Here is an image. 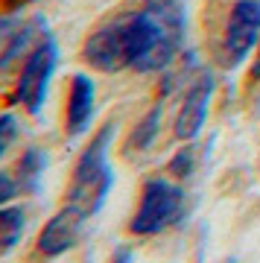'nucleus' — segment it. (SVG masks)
Here are the masks:
<instances>
[{"mask_svg":"<svg viewBox=\"0 0 260 263\" xmlns=\"http://www.w3.org/2000/svg\"><path fill=\"white\" fill-rule=\"evenodd\" d=\"M18 190H21L18 179H15V176H9V173H3V170H0V208L12 205V199L18 196Z\"/></svg>","mask_w":260,"mask_h":263,"instance_id":"obj_14","label":"nucleus"},{"mask_svg":"<svg viewBox=\"0 0 260 263\" xmlns=\"http://www.w3.org/2000/svg\"><path fill=\"white\" fill-rule=\"evenodd\" d=\"M132 260H135V254H132V249H126V246L112 254V263H132Z\"/></svg>","mask_w":260,"mask_h":263,"instance_id":"obj_17","label":"nucleus"},{"mask_svg":"<svg viewBox=\"0 0 260 263\" xmlns=\"http://www.w3.org/2000/svg\"><path fill=\"white\" fill-rule=\"evenodd\" d=\"M29 27H24L18 18H0V67L18 59V53L27 47Z\"/></svg>","mask_w":260,"mask_h":263,"instance_id":"obj_9","label":"nucleus"},{"mask_svg":"<svg viewBox=\"0 0 260 263\" xmlns=\"http://www.w3.org/2000/svg\"><path fill=\"white\" fill-rule=\"evenodd\" d=\"M15 135H18V120H15V114H0V158H3L6 149L12 146Z\"/></svg>","mask_w":260,"mask_h":263,"instance_id":"obj_13","label":"nucleus"},{"mask_svg":"<svg viewBox=\"0 0 260 263\" xmlns=\"http://www.w3.org/2000/svg\"><path fill=\"white\" fill-rule=\"evenodd\" d=\"M24 234V211L21 208H0V254L12 252Z\"/></svg>","mask_w":260,"mask_h":263,"instance_id":"obj_12","label":"nucleus"},{"mask_svg":"<svg viewBox=\"0 0 260 263\" xmlns=\"http://www.w3.org/2000/svg\"><path fill=\"white\" fill-rule=\"evenodd\" d=\"M140 3H143V9H152L158 15H184V9H181L184 0H140Z\"/></svg>","mask_w":260,"mask_h":263,"instance_id":"obj_15","label":"nucleus"},{"mask_svg":"<svg viewBox=\"0 0 260 263\" xmlns=\"http://www.w3.org/2000/svg\"><path fill=\"white\" fill-rule=\"evenodd\" d=\"M85 219H88V214L79 211L76 205H65L62 211H56L47 219V226L41 228V234H38V243H35L38 254L59 257V254L70 252L85 231Z\"/></svg>","mask_w":260,"mask_h":263,"instance_id":"obj_6","label":"nucleus"},{"mask_svg":"<svg viewBox=\"0 0 260 263\" xmlns=\"http://www.w3.org/2000/svg\"><path fill=\"white\" fill-rule=\"evenodd\" d=\"M94 105H97V88L85 73H76L70 79V91H67V111H65V129L70 138L88 132L94 120Z\"/></svg>","mask_w":260,"mask_h":263,"instance_id":"obj_8","label":"nucleus"},{"mask_svg":"<svg viewBox=\"0 0 260 263\" xmlns=\"http://www.w3.org/2000/svg\"><path fill=\"white\" fill-rule=\"evenodd\" d=\"M56 65H59V47H56V41L47 35L29 50L27 62L21 67V79H18V88H15V97L24 105V111L32 114V117L44 108L47 88H50V79L56 73Z\"/></svg>","mask_w":260,"mask_h":263,"instance_id":"obj_4","label":"nucleus"},{"mask_svg":"<svg viewBox=\"0 0 260 263\" xmlns=\"http://www.w3.org/2000/svg\"><path fill=\"white\" fill-rule=\"evenodd\" d=\"M161 105H155V108H149L143 117H140V123L132 129L129 141H126V149L129 152H143L152 146V141L158 138V129H161Z\"/></svg>","mask_w":260,"mask_h":263,"instance_id":"obj_11","label":"nucleus"},{"mask_svg":"<svg viewBox=\"0 0 260 263\" xmlns=\"http://www.w3.org/2000/svg\"><path fill=\"white\" fill-rule=\"evenodd\" d=\"M211 97H214V79L211 76H199L190 88H187L181 108L176 114V138L178 141H196L208 120V108H211Z\"/></svg>","mask_w":260,"mask_h":263,"instance_id":"obj_7","label":"nucleus"},{"mask_svg":"<svg viewBox=\"0 0 260 263\" xmlns=\"http://www.w3.org/2000/svg\"><path fill=\"white\" fill-rule=\"evenodd\" d=\"M112 135H114V123H105L94 135L91 143L85 146L79 161H76L73 179H70V187H67V205H76L88 216L97 214L105 205L108 190L114 184V173H112V164H108Z\"/></svg>","mask_w":260,"mask_h":263,"instance_id":"obj_1","label":"nucleus"},{"mask_svg":"<svg viewBox=\"0 0 260 263\" xmlns=\"http://www.w3.org/2000/svg\"><path fill=\"white\" fill-rule=\"evenodd\" d=\"M44 167H47L44 152L38 149V146H29V149L18 158V167H15V179H18L21 190L35 193L41 179H44Z\"/></svg>","mask_w":260,"mask_h":263,"instance_id":"obj_10","label":"nucleus"},{"mask_svg":"<svg viewBox=\"0 0 260 263\" xmlns=\"http://www.w3.org/2000/svg\"><path fill=\"white\" fill-rule=\"evenodd\" d=\"M260 41V0H237L222 35V62L237 67Z\"/></svg>","mask_w":260,"mask_h":263,"instance_id":"obj_5","label":"nucleus"},{"mask_svg":"<svg viewBox=\"0 0 260 263\" xmlns=\"http://www.w3.org/2000/svg\"><path fill=\"white\" fill-rule=\"evenodd\" d=\"M184 208V193L164 179H149L140 193V205L129 222V231L138 237H152L167 231Z\"/></svg>","mask_w":260,"mask_h":263,"instance_id":"obj_2","label":"nucleus"},{"mask_svg":"<svg viewBox=\"0 0 260 263\" xmlns=\"http://www.w3.org/2000/svg\"><path fill=\"white\" fill-rule=\"evenodd\" d=\"M82 62L100 73H120L132 67V44H129V15L102 24L94 29L82 44Z\"/></svg>","mask_w":260,"mask_h":263,"instance_id":"obj_3","label":"nucleus"},{"mask_svg":"<svg viewBox=\"0 0 260 263\" xmlns=\"http://www.w3.org/2000/svg\"><path fill=\"white\" fill-rule=\"evenodd\" d=\"M190 170H193V152L181 149L176 158H173V164H170V173L178 176V179H184V176H190Z\"/></svg>","mask_w":260,"mask_h":263,"instance_id":"obj_16","label":"nucleus"}]
</instances>
